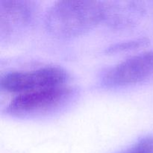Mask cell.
I'll use <instances>...</instances> for the list:
<instances>
[{"instance_id": "cell-2", "label": "cell", "mask_w": 153, "mask_h": 153, "mask_svg": "<svg viewBox=\"0 0 153 153\" xmlns=\"http://www.w3.org/2000/svg\"><path fill=\"white\" fill-rule=\"evenodd\" d=\"M67 77L65 70L60 67H43L32 71H14L7 73L1 79V86L9 92L22 94L63 85Z\"/></svg>"}, {"instance_id": "cell-6", "label": "cell", "mask_w": 153, "mask_h": 153, "mask_svg": "<svg viewBox=\"0 0 153 153\" xmlns=\"http://www.w3.org/2000/svg\"><path fill=\"white\" fill-rule=\"evenodd\" d=\"M147 41L146 39H136V40H129V41L122 42V43H117V44L113 45L112 46L108 49V52H123V51L129 50V49H136V48L140 47L142 46H144Z\"/></svg>"}, {"instance_id": "cell-3", "label": "cell", "mask_w": 153, "mask_h": 153, "mask_svg": "<svg viewBox=\"0 0 153 153\" xmlns=\"http://www.w3.org/2000/svg\"><path fill=\"white\" fill-rule=\"evenodd\" d=\"M153 76V50L131 57L111 68L103 76L107 86L132 85Z\"/></svg>"}, {"instance_id": "cell-5", "label": "cell", "mask_w": 153, "mask_h": 153, "mask_svg": "<svg viewBox=\"0 0 153 153\" xmlns=\"http://www.w3.org/2000/svg\"><path fill=\"white\" fill-rule=\"evenodd\" d=\"M34 5L30 1H1V29L6 31L28 23L34 14Z\"/></svg>"}, {"instance_id": "cell-1", "label": "cell", "mask_w": 153, "mask_h": 153, "mask_svg": "<svg viewBox=\"0 0 153 153\" xmlns=\"http://www.w3.org/2000/svg\"><path fill=\"white\" fill-rule=\"evenodd\" d=\"M105 16V7L100 1H59L47 10L44 24L52 35L69 38L92 29Z\"/></svg>"}, {"instance_id": "cell-4", "label": "cell", "mask_w": 153, "mask_h": 153, "mask_svg": "<svg viewBox=\"0 0 153 153\" xmlns=\"http://www.w3.org/2000/svg\"><path fill=\"white\" fill-rule=\"evenodd\" d=\"M71 89L60 85L22 93L10 101L7 111L13 114L34 113L56 106L70 96Z\"/></svg>"}, {"instance_id": "cell-7", "label": "cell", "mask_w": 153, "mask_h": 153, "mask_svg": "<svg viewBox=\"0 0 153 153\" xmlns=\"http://www.w3.org/2000/svg\"><path fill=\"white\" fill-rule=\"evenodd\" d=\"M152 152L153 137H147L139 140L123 153H152Z\"/></svg>"}]
</instances>
